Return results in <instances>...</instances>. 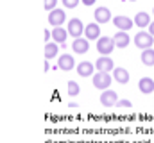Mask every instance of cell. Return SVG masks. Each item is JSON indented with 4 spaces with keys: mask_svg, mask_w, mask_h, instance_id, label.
Here are the masks:
<instances>
[{
    "mask_svg": "<svg viewBox=\"0 0 154 143\" xmlns=\"http://www.w3.org/2000/svg\"><path fill=\"white\" fill-rule=\"evenodd\" d=\"M138 86H140V91H142V93H145V95H149V93H152V91H154V81H152V79H149V77L140 79Z\"/></svg>",
    "mask_w": 154,
    "mask_h": 143,
    "instance_id": "obj_14",
    "label": "cell"
},
{
    "mask_svg": "<svg viewBox=\"0 0 154 143\" xmlns=\"http://www.w3.org/2000/svg\"><path fill=\"white\" fill-rule=\"evenodd\" d=\"M113 77H115L116 82H120V84H127L129 82V72L125 68H115L113 70Z\"/></svg>",
    "mask_w": 154,
    "mask_h": 143,
    "instance_id": "obj_17",
    "label": "cell"
},
{
    "mask_svg": "<svg viewBox=\"0 0 154 143\" xmlns=\"http://www.w3.org/2000/svg\"><path fill=\"white\" fill-rule=\"evenodd\" d=\"M79 2H81V0H63V5L68 7V9H74V7H77Z\"/></svg>",
    "mask_w": 154,
    "mask_h": 143,
    "instance_id": "obj_23",
    "label": "cell"
},
{
    "mask_svg": "<svg viewBox=\"0 0 154 143\" xmlns=\"http://www.w3.org/2000/svg\"><path fill=\"white\" fill-rule=\"evenodd\" d=\"M131 2H134V0H131Z\"/></svg>",
    "mask_w": 154,
    "mask_h": 143,
    "instance_id": "obj_28",
    "label": "cell"
},
{
    "mask_svg": "<svg viewBox=\"0 0 154 143\" xmlns=\"http://www.w3.org/2000/svg\"><path fill=\"white\" fill-rule=\"evenodd\" d=\"M79 91H81V88H79V84L75 81H68V95L70 97H77Z\"/></svg>",
    "mask_w": 154,
    "mask_h": 143,
    "instance_id": "obj_21",
    "label": "cell"
},
{
    "mask_svg": "<svg viewBox=\"0 0 154 143\" xmlns=\"http://www.w3.org/2000/svg\"><path fill=\"white\" fill-rule=\"evenodd\" d=\"M149 34L154 38V22H151V25H149Z\"/></svg>",
    "mask_w": 154,
    "mask_h": 143,
    "instance_id": "obj_25",
    "label": "cell"
},
{
    "mask_svg": "<svg viewBox=\"0 0 154 143\" xmlns=\"http://www.w3.org/2000/svg\"><path fill=\"white\" fill-rule=\"evenodd\" d=\"M84 32H86V39H99L100 38V27H99V23H90V25H86Z\"/></svg>",
    "mask_w": 154,
    "mask_h": 143,
    "instance_id": "obj_13",
    "label": "cell"
},
{
    "mask_svg": "<svg viewBox=\"0 0 154 143\" xmlns=\"http://www.w3.org/2000/svg\"><path fill=\"white\" fill-rule=\"evenodd\" d=\"M72 48H74L75 54H86L88 48H90V43L84 38H77V39H74V43H72Z\"/></svg>",
    "mask_w": 154,
    "mask_h": 143,
    "instance_id": "obj_11",
    "label": "cell"
},
{
    "mask_svg": "<svg viewBox=\"0 0 154 143\" xmlns=\"http://www.w3.org/2000/svg\"><path fill=\"white\" fill-rule=\"evenodd\" d=\"M66 36H68V31H65L63 27H54V31H52V38H54L56 43H63V45H65Z\"/></svg>",
    "mask_w": 154,
    "mask_h": 143,
    "instance_id": "obj_18",
    "label": "cell"
},
{
    "mask_svg": "<svg viewBox=\"0 0 154 143\" xmlns=\"http://www.w3.org/2000/svg\"><path fill=\"white\" fill-rule=\"evenodd\" d=\"M100 102H102V106H106V107H113L118 104V97H116V93L113 90H106L100 95Z\"/></svg>",
    "mask_w": 154,
    "mask_h": 143,
    "instance_id": "obj_6",
    "label": "cell"
},
{
    "mask_svg": "<svg viewBox=\"0 0 154 143\" xmlns=\"http://www.w3.org/2000/svg\"><path fill=\"white\" fill-rule=\"evenodd\" d=\"M95 20L97 23H108L111 20V13L108 7H97L95 9Z\"/></svg>",
    "mask_w": 154,
    "mask_h": 143,
    "instance_id": "obj_10",
    "label": "cell"
},
{
    "mask_svg": "<svg viewBox=\"0 0 154 143\" xmlns=\"http://www.w3.org/2000/svg\"><path fill=\"white\" fill-rule=\"evenodd\" d=\"M116 106H120V107H131V102L129 100H118V104Z\"/></svg>",
    "mask_w": 154,
    "mask_h": 143,
    "instance_id": "obj_24",
    "label": "cell"
},
{
    "mask_svg": "<svg viewBox=\"0 0 154 143\" xmlns=\"http://www.w3.org/2000/svg\"><path fill=\"white\" fill-rule=\"evenodd\" d=\"M57 5V0H45V9L47 11H54Z\"/></svg>",
    "mask_w": 154,
    "mask_h": 143,
    "instance_id": "obj_22",
    "label": "cell"
},
{
    "mask_svg": "<svg viewBox=\"0 0 154 143\" xmlns=\"http://www.w3.org/2000/svg\"><path fill=\"white\" fill-rule=\"evenodd\" d=\"M113 41H115V45L118 47V48H125L127 45H129V36H127V32H124V31H118L115 36H113Z\"/></svg>",
    "mask_w": 154,
    "mask_h": 143,
    "instance_id": "obj_12",
    "label": "cell"
},
{
    "mask_svg": "<svg viewBox=\"0 0 154 143\" xmlns=\"http://www.w3.org/2000/svg\"><path fill=\"white\" fill-rule=\"evenodd\" d=\"M142 63L147 65V66H154V50L152 48H147L142 52Z\"/></svg>",
    "mask_w": 154,
    "mask_h": 143,
    "instance_id": "obj_19",
    "label": "cell"
},
{
    "mask_svg": "<svg viewBox=\"0 0 154 143\" xmlns=\"http://www.w3.org/2000/svg\"><path fill=\"white\" fill-rule=\"evenodd\" d=\"M134 25L140 27V29L149 27V25H151V18H149V14H147V13H138V14L134 16Z\"/></svg>",
    "mask_w": 154,
    "mask_h": 143,
    "instance_id": "obj_16",
    "label": "cell"
},
{
    "mask_svg": "<svg viewBox=\"0 0 154 143\" xmlns=\"http://www.w3.org/2000/svg\"><path fill=\"white\" fill-rule=\"evenodd\" d=\"M57 66H59L63 72H70L74 66H75L74 57H72L70 54H63V56L59 57V61H57Z\"/></svg>",
    "mask_w": 154,
    "mask_h": 143,
    "instance_id": "obj_9",
    "label": "cell"
},
{
    "mask_svg": "<svg viewBox=\"0 0 154 143\" xmlns=\"http://www.w3.org/2000/svg\"><path fill=\"white\" fill-rule=\"evenodd\" d=\"M115 47L116 45H115V41H113V38H108V36H102V38H99V41H97V50H99L102 56H109Z\"/></svg>",
    "mask_w": 154,
    "mask_h": 143,
    "instance_id": "obj_1",
    "label": "cell"
},
{
    "mask_svg": "<svg viewBox=\"0 0 154 143\" xmlns=\"http://www.w3.org/2000/svg\"><path fill=\"white\" fill-rule=\"evenodd\" d=\"M152 13H154V9H152Z\"/></svg>",
    "mask_w": 154,
    "mask_h": 143,
    "instance_id": "obj_29",
    "label": "cell"
},
{
    "mask_svg": "<svg viewBox=\"0 0 154 143\" xmlns=\"http://www.w3.org/2000/svg\"><path fill=\"white\" fill-rule=\"evenodd\" d=\"M134 45L138 48H142V50H147V48H151V45H154V39L149 32L142 31V32H138V34L134 36Z\"/></svg>",
    "mask_w": 154,
    "mask_h": 143,
    "instance_id": "obj_2",
    "label": "cell"
},
{
    "mask_svg": "<svg viewBox=\"0 0 154 143\" xmlns=\"http://www.w3.org/2000/svg\"><path fill=\"white\" fill-rule=\"evenodd\" d=\"M81 2H82L84 5H91V4H95L97 0H81Z\"/></svg>",
    "mask_w": 154,
    "mask_h": 143,
    "instance_id": "obj_26",
    "label": "cell"
},
{
    "mask_svg": "<svg viewBox=\"0 0 154 143\" xmlns=\"http://www.w3.org/2000/svg\"><path fill=\"white\" fill-rule=\"evenodd\" d=\"M93 86L99 88V90H108V86H111V77L109 73H104V72H97L93 75Z\"/></svg>",
    "mask_w": 154,
    "mask_h": 143,
    "instance_id": "obj_3",
    "label": "cell"
},
{
    "mask_svg": "<svg viewBox=\"0 0 154 143\" xmlns=\"http://www.w3.org/2000/svg\"><path fill=\"white\" fill-rule=\"evenodd\" d=\"M113 23H115L116 29H120V31H124V32H127V31L133 27V20L127 18V16H120V14L113 18Z\"/></svg>",
    "mask_w": 154,
    "mask_h": 143,
    "instance_id": "obj_7",
    "label": "cell"
},
{
    "mask_svg": "<svg viewBox=\"0 0 154 143\" xmlns=\"http://www.w3.org/2000/svg\"><path fill=\"white\" fill-rule=\"evenodd\" d=\"M93 68H95V66H93L90 61H82V63L77 65V73H79L81 77H90L91 72H93Z\"/></svg>",
    "mask_w": 154,
    "mask_h": 143,
    "instance_id": "obj_15",
    "label": "cell"
},
{
    "mask_svg": "<svg viewBox=\"0 0 154 143\" xmlns=\"http://www.w3.org/2000/svg\"><path fill=\"white\" fill-rule=\"evenodd\" d=\"M84 25H82V22L79 20V18H74V20H70L68 22V34H72L74 38H81V34L84 32Z\"/></svg>",
    "mask_w": 154,
    "mask_h": 143,
    "instance_id": "obj_5",
    "label": "cell"
},
{
    "mask_svg": "<svg viewBox=\"0 0 154 143\" xmlns=\"http://www.w3.org/2000/svg\"><path fill=\"white\" fill-rule=\"evenodd\" d=\"M65 20H66V14H65L63 9H54V11L48 13V23L52 27H61Z\"/></svg>",
    "mask_w": 154,
    "mask_h": 143,
    "instance_id": "obj_4",
    "label": "cell"
},
{
    "mask_svg": "<svg viewBox=\"0 0 154 143\" xmlns=\"http://www.w3.org/2000/svg\"><path fill=\"white\" fill-rule=\"evenodd\" d=\"M57 54V43H47L45 45V57L50 59Z\"/></svg>",
    "mask_w": 154,
    "mask_h": 143,
    "instance_id": "obj_20",
    "label": "cell"
},
{
    "mask_svg": "<svg viewBox=\"0 0 154 143\" xmlns=\"http://www.w3.org/2000/svg\"><path fill=\"white\" fill-rule=\"evenodd\" d=\"M95 66H97V70H99V72L108 73V72L113 70V59H111V57H108V56H102V57H99V59H97Z\"/></svg>",
    "mask_w": 154,
    "mask_h": 143,
    "instance_id": "obj_8",
    "label": "cell"
},
{
    "mask_svg": "<svg viewBox=\"0 0 154 143\" xmlns=\"http://www.w3.org/2000/svg\"><path fill=\"white\" fill-rule=\"evenodd\" d=\"M52 34H48V31H45V39H47V43H48V38H50Z\"/></svg>",
    "mask_w": 154,
    "mask_h": 143,
    "instance_id": "obj_27",
    "label": "cell"
}]
</instances>
